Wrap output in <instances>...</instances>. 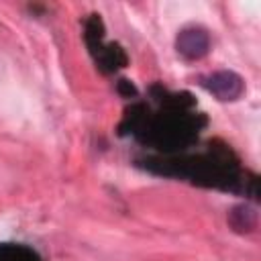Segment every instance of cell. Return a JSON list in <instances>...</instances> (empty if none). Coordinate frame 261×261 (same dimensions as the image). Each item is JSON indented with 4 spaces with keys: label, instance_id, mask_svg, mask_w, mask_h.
Instances as JSON below:
<instances>
[{
    "label": "cell",
    "instance_id": "obj_1",
    "mask_svg": "<svg viewBox=\"0 0 261 261\" xmlns=\"http://www.w3.org/2000/svg\"><path fill=\"white\" fill-rule=\"evenodd\" d=\"M86 41L90 51L96 55L98 67L104 73L116 71L118 67L126 65V53L116 45V43H104V29L100 14H92V18L86 20Z\"/></svg>",
    "mask_w": 261,
    "mask_h": 261
},
{
    "label": "cell",
    "instance_id": "obj_2",
    "mask_svg": "<svg viewBox=\"0 0 261 261\" xmlns=\"http://www.w3.org/2000/svg\"><path fill=\"white\" fill-rule=\"evenodd\" d=\"M198 84L218 102H234L245 92V80L232 69H218L198 77Z\"/></svg>",
    "mask_w": 261,
    "mask_h": 261
},
{
    "label": "cell",
    "instance_id": "obj_3",
    "mask_svg": "<svg viewBox=\"0 0 261 261\" xmlns=\"http://www.w3.org/2000/svg\"><path fill=\"white\" fill-rule=\"evenodd\" d=\"M210 45H212L210 33L200 24H188L179 29L175 35V51L188 61H198L206 57Z\"/></svg>",
    "mask_w": 261,
    "mask_h": 261
},
{
    "label": "cell",
    "instance_id": "obj_4",
    "mask_svg": "<svg viewBox=\"0 0 261 261\" xmlns=\"http://www.w3.org/2000/svg\"><path fill=\"white\" fill-rule=\"evenodd\" d=\"M228 222L237 232H251L257 226V212L249 204H239L228 212Z\"/></svg>",
    "mask_w": 261,
    "mask_h": 261
},
{
    "label": "cell",
    "instance_id": "obj_5",
    "mask_svg": "<svg viewBox=\"0 0 261 261\" xmlns=\"http://www.w3.org/2000/svg\"><path fill=\"white\" fill-rule=\"evenodd\" d=\"M0 261H43L41 255L24 243H0Z\"/></svg>",
    "mask_w": 261,
    "mask_h": 261
}]
</instances>
